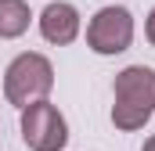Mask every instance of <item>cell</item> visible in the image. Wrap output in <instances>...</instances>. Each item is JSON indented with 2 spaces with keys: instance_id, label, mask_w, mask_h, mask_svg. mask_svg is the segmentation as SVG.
Masks as SVG:
<instances>
[{
  "instance_id": "1",
  "label": "cell",
  "mask_w": 155,
  "mask_h": 151,
  "mask_svg": "<svg viewBox=\"0 0 155 151\" xmlns=\"http://www.w3.org/2000/svg\"><path fill=\"white\" fill-rule=\"evenodd\" d=\"M155 115V69L126 65L112 86V126L123 133L144 130Z\"/></svg>"
},
{
  "instance_id": "2",
  "label": "cell",
  "mask_w": 155,
  "mask_h": 151,
  "mask_svg": "<svg viewBox=\"0 0 155 151\" xmlns=\"http://www.w3.org/2000/svg\"><path fill=\"white\" fill-rule=\"evenodd\" d=\"M51 90H54V65H51V58H43L36 50L18 54L4 69V97L18 112L33 101H43Z\"/></svg>"
},
{
  "instance_id": "3",
  "label": "cell",
  "mask_w": 155,
  "mask_h": 151,
  "mask_svg": "<svg viewBox=\"0 0 155 151\" xmlns=\"http://www.w3.org/2000/svg\"><path fill=\"white\" fill-rule=\"evenodd\" d=\"M22 140L29 151H61L69 144V122L47 97L22 108Z\"/></svg>"
},
{
  "instance_id": "4",
  "label": "cell",
  "mask_w": 155,
  "mask_h": 151,
  "mask_svg": "<svg viewBox=\"0 0 155 151\" xmlns=\"http://www.w3.org/2000/svg\"><path fill=\"white\" fill-rule=\"evenodd\" d=\"M134 43V14L123 4H108L101 11H94V18L87 22V47L101 58L123 54Z\"/></svg>"
},
{
  "instance_id": "5",
  "label": "cell",
  "mask_w": 155,
  "mask_h": 151,
  "mask_svg": "<svg viewBox=\"0 0 155 151\" xmlns=\"http://www.w3.org/2000/svg\"><path fill=\"white\" fill-rule=\"evenodd\" d=\"M79 11L69 0H51L43 11H40V36L54 47H65L79 36Z\"/></svg>"
},
{
  "instance_id": "6",
  "label": "cell",
  "mask_w": 155,
  "mask_h": 151,
  "mask_svg": "<svg viewBox=\"0 0 155 151\" xmlns=\"http://www.w3.org/2000/svg\"><path fill=\"white\" fill-rule=\"evenodd\" d=\"M33 22L25 0H0V40H18Z\"/></svg>"
},
{
  "instance_id": "7",
  "label": "cell",
  "mask_w": 155,
  "mask_h": 151,
  "mask_svg": "<svg viewBox=\"0 0 155 151\" xmlns=\"http://www.w3.org/2000/svg\"><path fill=\"white\" fill-rule=\"evenodd\" d=\"M144 36H148V43L155 47V7L148 11V18H144Z\"/></svg>"
},
{
  "instance_id": "8",
  "label": "cell",
  "mask_w": 155,
  "mask_h": 151,
  "mask_svg": "<svg viewBox=\"0 0 155 151\" xmlns=\"http://www.w3.org/2000/svg\"><path fill=\"white\" fill-rule=\"evenodd\" d=\"M141 151H155V137H148V140H144V148Z\"/></svg>"
}]
</instances>
